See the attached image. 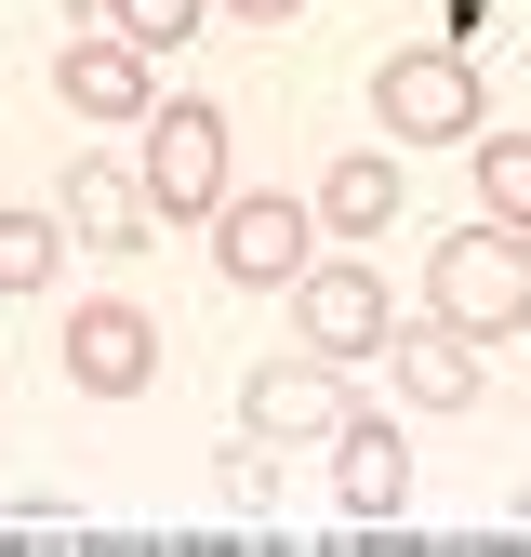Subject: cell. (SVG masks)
Listing matches in <instances>:
<instances>
[{"instance_id":"7c38bea8","label":"cell","mask_w":531,"mask_h":557,"mask_svg":"<svg viewBox=\"0 0 531 557\" xmlns=\"http://www.w3.org/2000/svg\"><path fill=\"white\" fill-rule=\"evenodd\" d=\"M385 213H398V173L359 147V160H332V186H319V226L332 239H385Z\"/></svg>"},{"instance_id":"4fadbf2b","label":"cell","mask_w":531,"mask_h":557,"mask_svg":"<svg viewBox=\"0 0 531 557\" xmlns=\"http://www.w3.org/2000/svg\"><path fill=\"white\" fill-rule=\"evenodd\" d=\"M53 252H66V213H0V293H53Z\"/></svg>"},{"instance_id":"e0dca14e","label":"cell","mask_w":531,"mask_h":557,"mask_svg":"<svg viewBox=\"0 0 531 557\" xmlns=\"http://www.w3.org/2000/svg\"><path fill=\"white\" fill-rule=\"evenodd\" d=\"M226 14H239V27H293L306 0H226Z\"/></svg>"},{"instance_id":"52a82bcc","label":"cell","mask_w":531,"mask_h":557,"mask_svg":"<svg viewBox=\"0 0 531 557\" xmlns=\"http://www.w3.org/2000/svg\"><path fill=\"white\" fill-rule=\"evenodd\" d=\"M385 372H398V398H412V411H465V398H479V332L398 319V332H385Z\"/></svg>"},{"instance_id":"ac0fdd59","label":"cell","mask_w":531,"mask_h":557,"mask_svg":"<svg viewBox=\"0 0 531 557\" xmlns=\"http://www.w3.org/2000/svg\"><path fill=\"white\" fill-rule=\"evenodd\" d=\"M518 518H531V492H518Z\"/></svg>"},{"instance_id":"3957f363","label":"cell","mask_w":531,"mask_h":557,"mask_svg":"<svg viewBox=\"0 0 531 557\" xmlns=\"http://www.w3.org/2000/svg\"><path fill=\"white\" fill-rule=\"evenodd\" d=\"M213 265L239 278V293H293V278L319 265V199H280V186L213 199Z\"/></svg>"},{"instance_id":"8fae6325","label":"cell","mask_w":531,"mask_h":557,"mask_svg":"<svg viewBox=\"0 0 531 557\" xmlns=\"http://www.w3.org/2000/svg\"><path fill=\"white\" fill-rule=\"evenodd\" d=\"M332 492H346L359 531H385L398 505H412V451H398V425H346V438H332Z\"/></svg>"},{"instance_id":"277c9868","label":"cell","mask_w":531,"mask_h":557,"mask_svg":"<svg viewBox=\"0 0 531 557\" xmlns=\"http://www.w3.org/2000/svg\"><path fill=\"white\" fill-rule=\"evenodd\" d=\"M372 107L398 147H452V133H479V66L465 53H385L372 66Z\"/></svg>"},{"instance_id":"ba28073f","label":"cell","mask_w":531,"mask_h":557,"mask_svg":"<svg viewBox=\"0 0 531 557\" xmlns=\"http://www.w3.org/2000/svg\"><path fill=\"white\" fill-rule=\"evenodd\" d=\"M239 425L252 438H346L359 411H346V385H332V359H293V372H252L239 385Z\"/></svg>"},{"instance_id":"7a4b0ae2","label":"cell","mask_w":531,"mask_h":557,"mask_svg":"<svg viewBox=\"0 0 531 557\" xmlns=\"http://www.w3.org/2000/svg\"><path fill=\"white\" fill-rule=\"evenodd\" d=\"M226 199V107L186 94V107H147V213L160 226H213Z\"/></svg>"},{"instance_id":"2e32d148","label":"cell","mask_w":531,"mask_h":557,"mask_svg":"<svg viewBox=\"0 0 531 557\" xmlns=\"http://www.w3.org/2000/svg\"><path fill=\"white\" fill-rule=\"evenodd\" d=\"M213 492H226V505H280V438H239V451L213 465Z\"/></svg>"},{"instance_id":"9a60e30c","label":"cell","mask_w":531,"mask_h":557,"mask_svg":"<svg viewBox=\"0 0 531 557\" xmlns=\"http://www.w3.org/2000/svg\"><path fill=\"white\" fill-rule=\"evenodd\" d=\"M107 14H120V40H133V53H173V40L199 27V0H107Z\"/></svg>"},{"instance_id":"5bb4252c","label":"cell","mask_w":531,"mask_h":557,"mask_svg":"<svg viewBox=\"0 0 531 557\" xmlns=\"http://www.w3.org/2000/svg\"><path fill=\"white\" fill-rule=\"evenodd\" d=\"M479 213L531 239V133H492V147H479Z\"/></svg>"},{"instance_id":"8992f818","label":"cell","mask_w":531,"mask_h":557,"mask_svg":"<svg viewBox=\"0 0 531 557\" xmlns=\"http://www.w3.org/2000/svg\"><path fill=\"white\" fill-rule=\"evenodd\" d=\"M53 359H66V385H81V398H133V385L160 372V319L120 306V293H107V306H66Z\"/></svg>"},{"instance_id":"9c48e42d","label":"cell","mask_w":531,"mask_h":557,"mask_svg":"<svg viewBox=\"0 0 531 557\" xmlns=\"http://www.w3.org/2000/svg\"><path fill=\"white\" fill-rule=\"evenodd\" d=\"M53 94H66V107H94V120H147V107H160V81H147V53H133L120 27H107V40H66V66H53Z\"/></svg>"},{"instance_id":"6da1fadb","label":"cell","mask_w":531,"mask_h":557,"mask_svg":"<svg viewBox=\"0 0 531 557\" xmlns=\"http://www.w3.org/2000/svg\"><path fill=\"white\" fill-rule=\"evenodd\" d=\"M425 306L452 319V332H531V239L518 226H452L439 252H425Z\"/></svg>"},{"instance_id":"5b68a950","label":"cell","mask_w":531,"mask_h":557,"mask_svg":"<svg viewBox=\"0 0 531 557\" xmlns=\"http://www.w3.org/2000/svg\"><path fill=\"white\" fill-rule=\"evenodd\" d=\"M293 319H306V359H385V332H398V306H385V278L372 265H306L293 278Z\"/></svg>"},{"instance_id":"30bf717a","label":"cell","mask_w":531,"mask_h":557,"mask_svg":"<svg viewBox=\"0 0 531 557\" xmlns=\"http://www.w3.org/2000/svg\"><path fill=\"white\" fill-rule=\"evenodd\" d=\"M147 173H120V160H81L66 173V239H94V252H147Z\"/></svg>"}]
</instances>
